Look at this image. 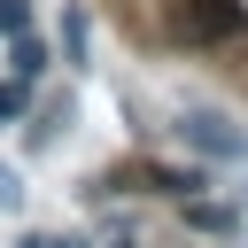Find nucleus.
<instances>
[{"label":"nucleus","mask_w":248,"mask_h":248,"mask_svg":"<svg viewBox=\"0 0 248 248\" xmlns=\"http://www.w3.org/2000/svg\"><path fill=\"white\" fill-rule=\"evenodd\" d=\"M248 31V0H170V39L186 46H217Z\"/></svg>","instance_id":"nucleus-1"},{"label":"nucleus","mask_w":248,"mask_h":248,"mask_svg":"<svg viewBox=\"0 0 248 248\" xmlns=\"http://www.w3.org/2000/svg\"><path fill=\"white\" fill-rule=\"evenodd\" d=\"M178 140L194 147V155H248V132L232 124V116H209V108H194V116H178Z\"/></svg>","instance_id":"nucleus-2"},{"label":"nucleus","mask_w":248,"mask_h":248,"mask_svg":"<svg viewBox=\"0 0 248 248\" xmlns=\"http://www.w3.org/2000/svg\"><path fill=\"white\" fill-rule=\"evenodd\" d=\"M8 70H16V78H23V85H31V78H39V70H46V46H39V39H31V31H16V46H8Z\"/></svg>","instance_id":"nucleus-3"},{"label":"nucleus","mask_w":248,"mask_h":248,"mask_svg":"<svg viewBox=\"0 0 248 248\" xmlns=\"http://www.w3.org/2000/svg\"><path fill=\"white\" fill-rule=\"evenodd\" d=\"M16 31H31V0H0V39H16Z\"/></svg>","instance_id":"nucleus-4"},{"label":"nucleus","mask_w":248,"mask_h":248,"mask_svg":"<svg viewBox=\"0 0 248 248\" xmlns=\"http://www.w3.org/2000/svg\"><path fill=\"white\" fill-rule=\"evenodd\" d=\"M194 225H202V232H232V209H209V202H194Z\"/></svg>","instance_id":"nucleus-5"},{"label":"nucleus","mask_w":248,"mask_h":248,"mask_svg":"<svg viewBox=\"0 0 248 248\" xmlns=\"http://www.w3.org/2000/svg\"><path fill=\"white\" fill-rule=\"evenodd\" d=\"M16 248H85V240H70V232H23Z\"/></svg>","instance_id":"nucleus-6"},{"label":"nucleus","mask_w":248,"mask_h":248,"mask_svg":"<svg viewBox=\"0 0 248 248\" xmlns=\"http://www.w3.org/2000/svg\"><path fill=\"white\" fill-rule=\"evenodd\" d=\"M8 116H23V78H16V85H0V124H8Z\"/></svg>","instance_id":"nucleus-7"},{"label":"nucleus","mask_w":248,"mask_h":248,"mask_svg":"<svg viewBox=\"0 0 248 248\" xmlns=\"http://www.w3.org/2000/svg\"><path fill=\"white\" fill-rule=\"evenodd\" d=\"M16 202H23V186H16V170L0 163V209H16Z\"/></svg>","instance_id":"nucleus-8"},{"label":"nucleus","mask_w":248,"mask_h":248,"mask_svg":"<svg viewBox=\"0 0 248 248\" xmlns=\"http://www.w3.org/2000/svg\"><path fill=\"white\" fill-rule=\"evenodd\" d=\"M108 248H140V240H108Z\"/></svg>","instance_id":"nucleus-9"}]
</instances>
